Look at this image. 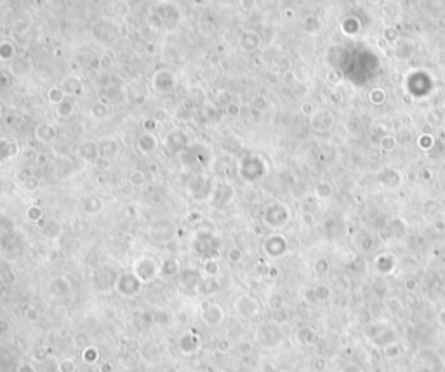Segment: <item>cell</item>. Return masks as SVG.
<instances>
[{"label":"cell","mask_w":445,"mask_h":372,"mask_svg":"<svg viewBox=\"0 0 445 372\" xmlns=\"http://www.w3.org/2000/svg\"><path fill=\"white\" fill-rule=\"evenodd\" d=\"M58 111H60V115H63V117H70L73 111V103L64 99L63 103H60V110Z\"/></svg>","instance_id":"277c9868"},{"label":"cell","mask_w":445,"mask_h":372,"mask_svg":"<svg viewBox=\"0 0 445 372\" xmlns=\"http://www.w3.org/2000/svg\"><path fill=\"white\" fill-rule=\"evenodd\" d=\"M138 148H139V152H143V153L153 152V150L157 148V138H155V134H152V132H144L139 140H138Z\"/></svg>","instance_id":"6da1fadb"},{"label":"cell","mask_w":445,"mask_h":372,"mask_svg":"<svg viewBox=\"0 0 445 372\" xmlns=\"http://www.w3.org/2000/svg\"><path fill=\"white\" fill-rule=\"evenodd\" d=\"M47 97H49V101L51 103L60 105V103L64 101V91L60 89V87H52V89H49V93H47Z\"/></svg>","instance_id":"3957f363"},{"label":"cell","mask_w":445,"mask_h":372,"mask_svg":"<svg viewBox=\"0 0 445 372\" xmlns=\"http://www.w3.org/2000/svg\"><path fill=\"white\" fill-rule=\"evenodd\" d=\"M92 113H94V117L101 119V117H105V115L108 113V108H106L105 105H101V103H98V105L92 106Z\"/></svg>","instance_id":"5b68a950"},{"label":"cell","mask_w":445,"mask_h":372,"mask_svg":"<svg viewBox=\"0 0 445 372\" xmlns=\"http://www.w3.org/2000/svg\"><path fill=\"white\" fill-rule=\"evenodd\" d=\"M63 91H66V93H82V84L80 80L77 78V77H70V78H66V80L63 82Z\"/></svg>","instance_id":"7a4b0ae2"}]
</instances>
